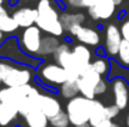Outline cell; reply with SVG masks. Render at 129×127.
<instances>
[{
	"instance_id": "cell-16",
	"label": "cell",
	"mask_w": 129,
	"mask_h": 127,
	"mask_svg": "<svg viewBox=\"0 0 129 127\" xmlns=\"http://www.w3.org/2000/svg\"><path fill=\"white\" fill-rule=\"evenodd\" d=\"M19 115V110L13 103H1L0 105V126H8L13 122Z\"/></svg>"
},
{
	"instance_id": "cell-1",
	"label": "cell",
	"mask_w": 129,
	"mask_h": 127,
	"mask_svg": "<svg viewBox=\"0 0 129 127\" xmlns=\"http://www.w3.org/2000/svg\"><path fill=\"white\" fill-rule=\"evenodd\" d=\"M38 19L37 26L53 36H60L64 33L63 24L60 21V15L54 8L51 0H40L38 3Z\"/></svg>"
},
{
	"instance_id": "cell-28",
	"label": "cell",
	"mask_w": 129,
	"mask_h": 127,
	"mask_svg": "<svg viewBox=\"0 0 129 127\" xmlns=\"http://www.w3.org/2000/svg\"><path fill=\"white\" fill-rule=\"evenodd\" d=\"M120 31H122V35H123V39L129 41V20L124 21L123 25L120 26Z\"/></svg>"
},
{
	"instance_id": "cell-33",
	"label": "cell",
	"mask_w": 129,
	"mask_h": 127,
	"mask_svg": "<svg viewBox=\"0 0 129 127\" xmlns=\"http://www.w3.org/2000/svg\"><path fill=\"white\" fill-rule=\"evenodd\" d=\"M127 126L129 127V115H128V117H127Z\"/></svg>"
},
{
	"instance_id": "cell-31",
	"label": "cell",
	"mask_w": 129,
	"mask_h": 127,
	"mask_svg": "<svg viewBox=\"0 0 129 127\" xmlns=\"http://www.w3.org/2000/svg\"><path fill=\"white\" fill-rule=\"evenodd\" d=\"M114 3H115V5H120L122 3H123V0H113Z\"/></svg>"
},
{
	"instance_id": "cell-19",
	"label": "cell",
	"mask_w": 129,
	"mask_h": 127,
	"mask_svg": "<svg viewBox=\"0 0 129 127\" xmlns=\"http://www.w3.org/2000/svg\"><path fill=\"white\" fill-rule=\"evenodd\" d=\"M59 92L63 97L65 98H73L77 97L79 92V85H78V80H68L63 85L59 86Z\"/></svg>"
},
{
	"instance_id": "cell-14",
	"label": "cell",
	"mask_w": 129,
	"mask_h": 127,
	"mask_svg": "<svg viewBox=\"0 0 129 127\" xmlns=\"http://www.w3.org/2000/svg\"><path fill=\"white\" fill-rule=\"evenodd\" d=\"M77 39L82 42L83 45H88V46H96L100 42V35L96 30L91 29V28H85L82 26L78 33H77Z\"/></svg>"
},
{
	"instance_id": "cell-10",
	"label": "cell",
	"mask_w": 129,
	"mask_h": 127,
	"mask_svg": "<svg viewBox=\"0 0 129 127\" xmlns=\"http://www.w3.org/2000/svg\"><path fill=\"white\" fill-rule=\"evenodd\" d=\"M114 95V105L120 110H124L129 102V85L125 79H115L112 84Z\"/></svg>"
},
{
	"instance_id": "cell-36",
	"label": "cell",
	"mask_w": 129,
	"mask_h": 127,
	"mask_svg": "<svg viewBox=\"0 0 129 127\" xmlns=\"http://www.w3.org/2000/svg\"><path fill=\"white\" fill-rule=\"evenodd\" d=\"M0 105H1V102H0Z\"/></svg>"
},
{
	"instance_id": "cell-32",
	"label": "cell",
	"mask_w": 129,
	"mask_h": 127,
	"mask_svg": "<svg viewBox=\"0 0 129 127\" xmlns=\"http://www.w3.org/2000/svg\"><path fill=\"white\" fill-rule=\"evenodd\" d=\"M77 127H91L89 123H85V125H80V126H77Z\"/></svg>"
},
{
	"instance_id": "cell-20",
	"label": "cell",
	"mask_w": 129,
	"mask_h": 127,
	"mask_svg": "<svg viewBox=\"0 0 129 127\" xmlns=\"http://www.w3.org/2000/svg\"><path fill=\"white\" fill-rule=\"evenodd\" d=\"M78 85H79V92L82 96H84L89 100H94L96 93H95V87L93 85H90L89 82H86L84 79L79 77L78 80Z\"/></svg>"
},
{
	"instance_id": "cell-24",
	"label": "cell",
	"mask_w": 129,
	"mask_h": 127,
	"mask_svg": "<svg viewBox=\"0 0 129 127\" xmlns=\"http://www.w3.org/2000/svg\"><path fill=\"white\" fill-rule=\"evenodd\" d=\"M117 56H118V60L120 61L122 65L129 66V41L123 39Z\"/></svg>"
},
{
	"instance_id": "cell-27",
	"label": "cell",
	"mask_w": 129,
	"mask_h": 127,
	"mask_svg": "<svg viewBox=\"0 0 129 127\" xmlns=\"http://www.w3.org/2000/svg\"><path fill=\"white\" fill-rule=\"evenodd\" d=\"M107 88H108L107 81H105L104 79H102L100 82L96 85V87H95V93H96V95H103V93L107 91Z\"/></svg>"
},
{
	"instance_id": "cell-21",
	"label": "cell",
	"mask_w": 129,
	"mask_h": 127,
	"mask_svg": "<svg viewBox=\"0 0 129 127\" xmlns=\"http://www.w3.org/2000/svg\"><path fill=\"white\" fill-rule=\"evenodd\" d=\"M19 25L15 21V19L13 16H3L0 18V31L3 33H13L15 30H18Z\"/></svg>"
},
{
	"instance_id": "cell-15",
	"label": "cell",
	"mask_w": 129,
	"mask_h": 127,
	"mask_svg": "<svg viewBox=\"0 0 129 127\" xmlns=\"http://www.w3.org/2000/svg\"><path fill=\"white\" fill-rule=\"evenodd\" d=\"M104 120H107V106H104L100 101L93 100L91 101V108H90L89 125L91 127H95Z\"/></svg>"
},
{
	"instance_id": "cell-8",
	"label": "cell",
	"mask_w": 129,
	"mask_h": 127,
	"mask_svg": "<svg viewBox=\"0 0 129 127\" xmlns=\"http://www.w3.org/2000/svg\"><path fill=\"white\" fill-rule=\"evenodd\" d=\"M37 108H39L48 118H51L55 115H58L60 111H63L59 100L55 96L46 95V93L39 95L37 101Z\"/></svg>"
},
{
	"instance_id": "cell-25",
	"label": "cell",
	"mask_w": 129,
	"mask_h": 127,
	"mask_svg": "<svg viewBox=\"0 0 129 127\" xmlns=\"http://www.w3.org/2000/svg\"><path fill=\"white\" fill-rule=\"evenodd\" d=\"M96 0H67V4L72 8H90Z\"/></svg>"
},
{
	"instance_id": "cell-22",
	"label": "cell",
	"mask_w": 129,
	"mask_h": 127,
	"mask_svg": "<svg viewBox=\"0 0 129 127\" xmlns=\"http://www.w3.org/2000/svg\"><path fill=\"white\" fill-rule=\"evenodd\" d=\"M49 123L53 127H69V125H72L68 113L64 111H60L58 115L49 118Z\"/></svg>"
},
{
	"instance_id": "cell-7",
	"label": "cell",
	"mask_w": 129,
	"mask_h": 127,
	"mask_svg": "<svg viewBox=\"0 0 129 127\" xmlns=\"http://www.w3.org/2000/svg\"><path fill=\"white\" fill-rule=\"evenodd\" d=\"M115 6L113 0H96L94 5L88 9V13L94 20H107L115 13Z\"/></svg>"
},
{
	"instance_id": "cell-2",
	"label": "cell",
	"mask_w": 129,
	"mask_h": 127,
	"mask_svg": "<svg viewBox=\"0 0 129 127\" xmlns=\"http://www.w3.org/2000/svg\"><path fill=\"white\" fill-rule=\"evenodd\" d=\"M0 77L6 87H20L31 81L33 74L26 67L0 60Z\"/></svg>"
},
{
	"instance_id": "cell-26",
	"label": "cell",
	"mask_w": 129,
	"mask_h": 127,
	"mask_svg": "<svg viewBox=\"0 0 129 127\" xmlns=\"http://www.w3.org/2000/svg\"><path fill=\"white\" fill-rule=\"evenodd\" d=\"M119 111H120V108L117 105L107 106V118L108 120H113L114 117H117L119 115Z\"/></svg>"
},
{
	"instance_id": "cell-3",
	"label": "cell",
	"mask_w": 129,
	"mask_h": 127,
	"mask_svg": "<svg viewBox=\"0 0 129 127\" xmlns=\"http://www.w3.org/2000/svg\"><path fill=\"white\" fill-rule=\"evenodd\" d=\"M91 101L93 100H89L82 95L69 100V102L67 103V113L73 126L77 127L89 123Z\"/></svg>"
},
{
	"instance_id": "cell-30",
	"label": "cell",
	"mask_w": 129,
	"mask_h": 127,
	"mask_svg": "<svg viewBox=\"0 0 129 127\" xmlns=\"http://www.w3.org/2000/svg\"><path fill=\"white\" fill-rule=\"evenodd\" d=\"M6 15H8V11L5 8H3V0H0V18L6 16Z\"/></svg>"
},
{
	"instance_id": "cell-17",
	"label": "cell",
	"mask_w": 129,
	"mask_h": 127,
	"mask_svg": "<svg viewBox=\"0 0 129 127\" xmlns=\"http://www.w3.org/2000/svg\"><path fill=\"white\" fill-rule=\"evenodd\" d=\"M25 122L28 127H48L49 118L39 108H34L25 116Z\"/></svg>"
},
{
	"instance_id": "cell-18",
	"label": "cell",
	"mask_w": 129,
	"mask_h": 127,
	"mask_svg": "<svg viewBox=\"0 0 129 127\" xmlns=\"http://www.w3.org/2000/svg\"><path fill=\"white\" fill-rule=\"evenodd\" d=\"M59 46H60V42L55 36H53V35L45 36L42 40L40 49L37 55H39V56H46V55H51V54L54 55Z\"/></svg>"
},
{
	"instance_id": "cell-12",
	"label": "cell",
	"mask_w": 129,
	"mask_h": 127,
	"mask_svg": "<svg viewBox=\"0 0 129 127\" xmlns=\"http://www.w3.org/2000/svg\"><path fill=\"white\" fill-rule=\"evenodd\" d=\"M54 60H55V64L64 67L69 75L72 74V71H73V50L68 44H60V46L58 47V50L54 54Z\"/></svg>"
},
{
	"instance_id": "cell-13",
	"label": "cell",
	"mask_w": 129,
	"mask_h": 127,
	"mask_svg": "<svg viewBox=\"0 0 129 127\" xmlns=\"http://www.w3.org/2000/svg\"><path fill=\"white\" fill-rule=\"evenodd\" d=\"M13 18L18 23L19 28H25L26 29V28H30L34 24H37L38 10L31 9V8H21V9H18L13 14Z\"/></svg>"
},
{
	"instance_id": "cell-35",
	"label": "cell",
	"mask_w": 129,
	"mask_h": 127,
	"mask_svg": "<svg viewBox=\"0 0 129 127\" xmlns=\"http://www.w3.org/2000/svg\"><path fill=\"white\" fill-rule=\"evenodd\" d=\"M1 82H3V80H1V77H0V85H1Z\"/></svg>"
},
{
	"instance_id": "cell-9",
	"label": "cell",
	"mask_w": 129,
	"mask_h": 127,
	"mask_svg": "<svg viewBox=\"0 0 129 127\" xmlns=\"http://www.w3.org/2000/svg\"><path fill=\"white\" fill-rule=\"evenodd\" d=\"M122 41H123V35H122L120 29L113 24L109 25L105 31V51H107V54L109 56L118 55Z\"/></svg>"
},
{
	"instance_id": "cell-11",
	"label": "cell",
	"mask_w": 129,
	"mask_h": 127,
	"mask_svg": "<svg viewBox=\"0 0 129 127\" xmlns=\"http://www.w3.org/2000/svg\"><path fill=\"white\" fill-rule=\"evenodd\" d=\"M85 16L80 13H64L60 15V21L63 24L64 31H68L70 35H77L78 30L82 28Z\"/></svg>"
},
{
	"instance_id": "cell-5",
	"label": "cell",
	"mask_w": 129,
	"mask_h": 127,
	"mask_svg": "<svg viewBox=\"0 0 129 127\" xmlns=\"http://www.w3.org/2000/svg\"><path fill=\"white\" fill-rule=\"evenodd\" d=\"M42 40V30L37 25H33L23 31L20 36V47L30 55H37L40 49Z\"/></svg>"
},
{
	"instance_id": "cell-6",
	"label": "cell",
	"mask_w": 129,
	"mask_h": 127,
	"mask_svg": "<svg viewBox=\"0 0 129 127\" xmlns=\"http://www.w3.org/2000/svg\"><path fill=\"white\" fill-rule=\"evenodd\" d=\"M39 76L44 82L50 85H63L69 80L68 71L58 64H48L40 67Z\"/></svg>"
},
{
	"instance_id": "cell-29",
	"label": "cell",
	"mask_w": 129,
	"mask_h": 127,
	"mask_svg": "<svg viewBox=\"0 0 129 127\" xmlns=\"http://www.w3.org/2000/svg\"><path fill=\"white\" fill-rule=\"evenodd\" d=\"M95 127H120V126H118V125H115V123H113L112 122V120H104V121H102L99 125H96Z\"/></svg>"
},
{
	"instance_id": "cell-23",
	"label": "cell",
	"mask_w": 129,
	"mask_h": 127,
	"mask_svg": "<svg viewBox=\"0 0 129 127\" xmlns=\"http://www.w3.org/2000/svg\"><path fill=\"white\" fill-rule=\"evenodd\" d=\"M90 66H91V69H93L94 71H96L100 76H105V75L109 72V69H110L109 62H108L107 59H96V60H94V61L91 62Z\"/></svg>"
},
{
	"instance_id": "cell-4",
	"label": "cell",
	"mask_w": 129,
	"mask_h": 127,
	"mask_svg": "<svg viewBox=\"0 0 129 127\" xmlns=\"http://www.w3.org/2000/svg\"><path fill=\"white\" fill-rule=\"evenodd\" d=\"M39 92L37 87L31 85H24L20 87H3L0 88V102L1 103H13L18 107V105L26 97Z\"/></svg>"
},
{
	"instance_id": "cell-34",
	"label": "cell",
	"mask_w": 129,
	"mask_h": 127,
	"mask_svg": "<svg viewBox=\"0 0 129 127\" xmlns=\"http://www.w3.org/2000/svg\"><path fill=\"white\" fill-rule=\"evenodd\" d=\"M3 39V31H0V40Z\"/></svg>"
}]
</instances>
